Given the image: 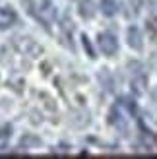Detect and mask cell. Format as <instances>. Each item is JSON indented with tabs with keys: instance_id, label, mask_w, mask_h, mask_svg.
Returning a JSON list of instances; mask_svg holds the SVG:
<instances>
[{
	"instance_id": "8992f818",
	"label": "cell",
	"mask_w": 157,
	"mask_h": 159,
	"mask_svg": "<svg viewBox=\"0 0 157 159\" xmlns=\"http://www.w3.org/2000/svg\"><path fill=\"white\" fill-rule=\"evenodd\" d=\"M78 14H80L83 20H91L93 16L97 14L95 2H93V0H80V4H78Z\"/></svg>"
},
{
	"instance_id": "7c38bea8",
	"label": "cell",
	"mask_w": 157,
	"mask_h": 159,
	"mask_svg": "<svg viewBox=\"0 0 157 159\" xmlns=\"http://www.w3.org/2000/svg\"><path fill=\"white\" fill-rule=\"evenodd\" d=\"M111 124L113 126H119V128H124V120H122V115H120V111L119 109H113V113H111Z\"/></svg>"
},
{
	"instance_id": "8fae6325",
	"label": "cell",
	"mask_w": 157,
	"mask_h": 159,
	"mask_svg": "<svg viewBox=\"0 0 157 159\" xmlns=\"http://www.w3.org/2000/svg\"><path fill=\"white\" fill-rule=\"evenodd\" d=\"M144 2H146V0H126V8H128V14L136 16L140 10H142Z\"/></svg>"
},
{
	"instance_id": "5bb4252c",
	"label": "cell",
	"mask_w": 157,
	"mask_h": 159,
	"mask_svg": "<svg viewBox=\"0 0 157 159\" xmlns=\"http://www.w3.org/2000/svg\"><path fill=\"white\" fill-rule=\"evenodd\" d=\"M10 136H12V126L10 124L2 126V128H0V140H8Z\"/></svg>"
},
{
	"instance_id": "ac0fdd59",
	"label": "cell",
	"mask_w": 157,
	"mask_h": 159,
	"mask_svg": "<svg viewBox=\"0 0 157 159\" xmlns=\"http://www.w3.org/2000/svg\"><path fill=\"white\" fill-rule=\"evenodd\" d=\"M155 140H157V136H155Z\"/></svg>"
},
{
	"instance_id": "4fadbf2b",
	"label": "cell",
	"mask_w": 157,
	"mask_h": 159,
	"mask_svg": "<svg viewBox=\"0 0 157 159\" xmlns=\"http://www.w3.org/2000/svg\"><path fill=\"white\" fill-rule=\"evenodd\" d=\"M82 43H83V49L87 51V57H89V58H95V51H93V47H91V43H89V39L85 37V35L82 37Z\"/></svg>"
},
{
	"instance_id": "277c9868",
	"label": "cell",
	"mask_w": 157,
	"mask_h": 159,
	"mask_svg": "<svg viewBox=\"0 0 157 159\" xmlns=\"http://www.w3.org/2000/svg\"><path fill=\"white\" fill-rule=\"evenodd\" d=\"M97 45L103 54L107 57H113V54L119 51V43H116V37L113 33H99L97 35Z\"/></svg>"
},
{
	"instance_id": "3957f363",
	"label": "cell",
	"mask_w": 157,
	"mask_h": 159,
	"mask_svg": "<svg viewBox=\"0 0 157 159\" xmlns=\"http://www.w3.org/2000/svg\"><path fill=\"white\" fill-rule=\"evenodd\" d=\"M31 10L39 20H43L45 23L51 21L54 18V6L52 0H31Z\"/></svg>"
},
{
	"instance_id": "52a82bcc",
	"label": "cell",
	"mask_w": 157,
	"mask_h": 159,
	"mask_svg": "<svg viewBox=\"0 0 157 159\" xmlns=\"http://www.w3.org/2000/svg\"><path fill=\"white\" fill-rule=\"evenodd\" d=\"M16 23V12L10 6H0V29H8Z\"/></svg>"
},
{
	"instance_id": "5b68a950",
	"label": "cell",
	"mask_w": 157,
	"mask_h": 159,
	"mask_svg": "<svg viewBox=\"0 0 157 159\" xmlns=\"http://www.w3.org/2000/svg\"><path fill=\"white\" fill-rule=\"evenodd\" d=\"M126 39H128V45H130L134 51H142V49H144V37H142V31H140L136 25L128 27Z\"/></svg>"
},
{
	"instance_id": "9c48e42d",
	"label": "cell",
	"mask_w": 157,
	"mask_h": 159,
	"mask_svg": "<svg viewBox=\"0 0 157 159\" xmlns=\"http://www.w3.org/2000/svg\"><path fill=\"white\" fill-rule=\"evenodd\" d=\"M99 82L103 84L109 91L114 89V84H113V78H111V72H109V70H101L99 72Z\"/></svg>"
},
{
	"instance_id": "2e32d148",
	"label": "cell",
	"mask_w": 157,
	"mask_h": 159,
	"mask_svg": "<svg viewBox=\"0 0 157 159\" xmlns=\"http://www.w3.org/2000/svg\"><path fill=\"white\" fill-rule=\"evenodd\" d=\"M147 29H150V35L157 39V20H153V21L147 23Z\"/></svg>"
},
{
	"instance_id": "e0dca14e",
	"label": "cell",
	"mask_w": 157,
	"mask_h": 159,
	"mask_svg": "<svg viewBox=\"0 0 157 159\" xmlns=\"http://www.w3.org/2000/svg\"><path fill=\"white\" fill-rule=\"evenodd\" d=\"M147 8H150V14L151 16H157V0H151V2L147 4Z\"/></svg>"
},
{
	"instance_id": "9a60e30c",
	"label": "cell",
	"mask_w": 157,
	"mask_h": 159,
	"mask_svg": "<svg viewBox=\"0 0 157 159\" xmlns=\"http://www.w3.org/2000/svg\"><path fill=\"white\" fill-rule=\"evenodd\" d=\"M120 105H122V107H126L132 115L136 113V105H134V101H130V99H120Z\"/></svg>"
},
{
	"instance_id": "6da1fadb",
	"label": "cell",
	"mask_w": 157,
	"mask_h": 159,
	"mask_svg": "<svg viewBox=\"0 0 157 159\" xmlns=\"http://www.w3.org/2000/svg\"><path fill=\"white\" fill-rule=\"evenodd\" d=\"M130 68V89L134 91L136 95H144L146 93V87H147V76L144 72V66L140 62H130L128 64Z\"/></svg>"
},
{
	"instance_id": "ba28073f",
	"label": "cell",
	"mask_w": 157,
	"mask_h": 159,
	"mask_svg": "<svg viewBox=\"0 0 157 159\" xmlns=\"http://www.w3.org/2000/svg\"><path fill=\"white\" fill-rule=\"evenodd\" d=\"M99 8H101V12H103L105 16H109V18L119 12V4H116V0H101Z\"/></svg>"
},
{
	"instance_id": "30bf717a",
	"label": "cell",
	"mask_w": 157,
	"mask_h": 159,
	"mask_svg": "<svg viewBox=\"0 0 157 159\" xmlns=\"http://www.w3.org/2000/svg\"><path fill=\"white\" fill-rule=\"evenodd\" d=\"M20 144L23 148H31V146H41V140H39L37 136H33V134H25V136H21Z\"/></svg>"
},
{
	"instance_id": "7a4b0ae2",
	"label": "cell",
	"mask_w": 157,
	"mask_h": 159,
	"mask_svg": "<svg viewBox=\"0 0 157 159\" xmlns=\"http://www.w3.org/2000/svg\"><path fill=\"white\" fill-rule=\"evenodd\" d=\"M14 47H16L20 52L27 54V57H31V58H37V57H41V54H43V47L39 45L35 39L25 37V35L16 37V39H14Z\"/></svg>"
}]
</instances>
